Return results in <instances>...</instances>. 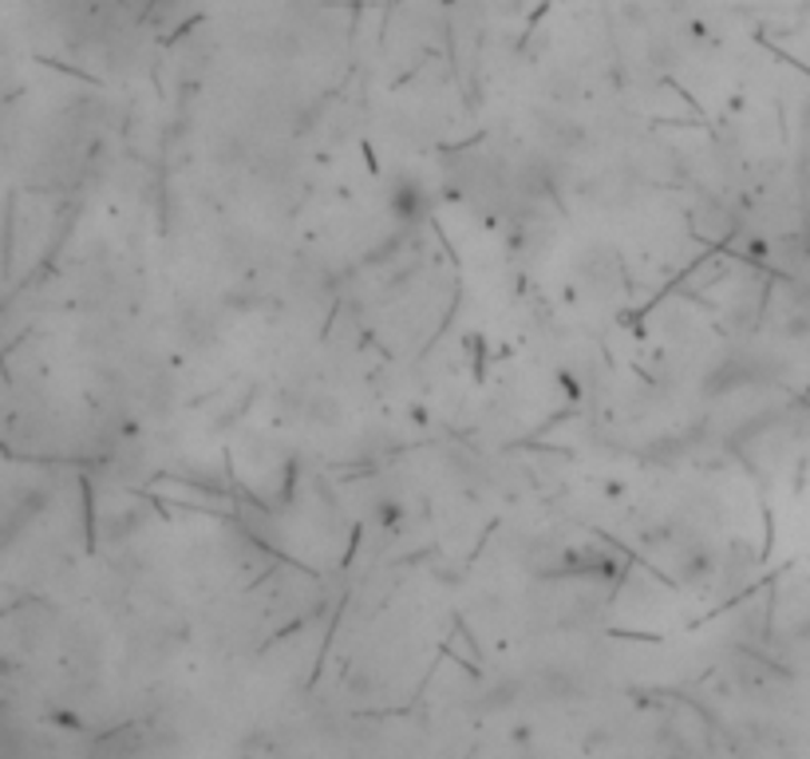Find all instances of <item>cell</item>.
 Segmentation results:
<instances>
[]
</instances>
